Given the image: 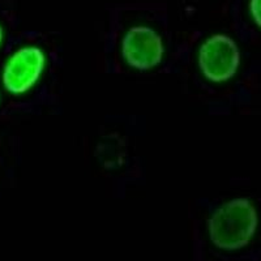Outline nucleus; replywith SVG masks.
<instances>
[{"mask_svg": "<svg viewBox=\"0 0 261 261\" xmlns=\"http://www.w3.org/2000/svg\"><path fill=\"white\" fill-rule=\"evenodd\" d=\"M260 226L261 214L255 200L248 196H232L209 212L205 237L214 251L230 255L248 248L257 238Z\"/></svg>", "mask_w": 261, "mask_h": 261, "instance_id": "obj_1", "label": "nucleus"}, {"mask_svg": "<svg viewBox=\"0 0 261 261\" xmlns=\"http://www.w3.org/2000/svg\"><path fill=\"white\" fill-rule=\"evenodd\" d=\"M51 64L46 47L37 42H22L0 62V89L7 97L22 99L36 92Z\"/></svg>", "mask_w": 261, "mask_h": 261, "instance_id": "obj_2", "label": "nucleus"}, {"mask_svg": "<svg viewBox=\"0 0 261 261\" xmlns=\"http://www.w3.org/2000/svg\"><path fill=\"white\" fill-rule=\"evenodd\" d=\"M193 60L197 74L204 83L225 86L241 73L243 51L234 36L226 32H212L199 41Z\"/></svg>", "mask_w": 261, "mask_h": 261, "instance_id": "obj_3", "label": "nucleus"}, {"mask_svg": "<svg viewBox=\"0 0 261 261\" xmlns=\"http://www.w3.org/2000/svg\"><path fill=\"white\" fill-rule=\"evenodd\" d=\"M169 55L166 37L155 25L136 21L127 25L118 39V57L135 73H151L165 64Z\"/></svg>", "mask_w": 261, "mask_h": 261, "instance_id": "obj_4", "label": "nucleus"}, {"mask_svg": "<svg viewBox=\"0 0 261 261\" xmlns=\"http://www.w3.org/2000/svg\"><path fill=\"white\" fill-rule=\"evenodd\" d=\"M247 12L253 27L261 32V0H248Z\"/></svg>", "mask_w": 261, "mask_h": 261, "instance_id": "obj_5", "label": "nucleus"}, {"mask_svg": "<svg viewBox=\"0 0 261 261\" xmlns=\"http://www.w3.org/2000/svg\"><path fill=\"white\" fill-rule=\"evenodd\" d=\"M7 28L4 25V22L0 20V53L4 50L6 47V43H7Z\"/></svg>", "mask_w": 261, "mask_h": 261, "instance_id": "obj_6", "label": "nucleus"}, {"mask_svg": "<svg viewBox=\"0 0 261 261\" xmlns=\"http://www.w3.org/2000/svg\"><path fill=\"white\" fill-rule=\"evenodd\" d=\"M4 97H6V94H4V93H3V90L0 89V110H2V107H3Z\"/></svg>", "mask_w": 261, "mask_h": 261, "instance_id": "obj_7", "label": "nucleus"}]
</instances>
